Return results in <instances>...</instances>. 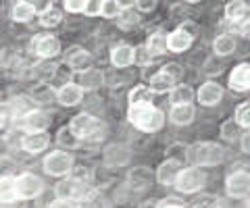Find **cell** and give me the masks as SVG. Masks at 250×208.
I'll return each instance as SVG.
<instances>
[{"mask_svg": "<svg viewBox=\"0 0 250 208\" xmlns=\"http://www.w3.org/2000/svg\"><path fill=\"white\" fill-rule=\"evenodd\" d=\"M186 156L194 167H215L225 160V150L213 142H198L188 148Z\"/></svg>", "mask_w": 250, "mask_h": 208, "instance_id": "6da1fadb", "label": "cell"}, {"mask_svg": "<svg viewBox=\"0 0 250 208\" xmlns=\"http://www.w3.org/2000/svg\"><path fill=\"white\" fill-rule=\"evenodd\" d=\"M127 117L138 129H142V132H159L163 127V123H165V114H163L159 109H154L152 104L129 106Z\"/></svg>", "mask_w": 250, "mask_h": 208, "instance_id": "7a4b0ae2", "label": "cell"}, {"mask_svg": "<svg viewBox=\"0 0 250 208\" xmlns=\"http://www.w3.org/2000/svg\"><path fill=\"white\" fill-rule=\"evenodd\" d=\"M69 129H71L73 135L80 142L82 140L83 142H98V140H103L104 132H106V127L103 125V123H100L96 117L88 114V113H82V114H77V117H73Z\"/></svg>", "mask_w": 250, "mask_h": 208, "instance_id": "3957f363", "label": "cell"}, {"mask_svg": "<svg viewBox=\"0 0 250 208\" xmlns=\"http://www.w3.org/2000/svg\"><path fill=\"white\" fill-rule=\"evenodd\" d=\"M54 194H57L59 200H65V202H80L88 191H85V183L80 177H67V179L57 183Z\"/></svg>", "mask_w": 250, "mask_h": 208, "instance_id": "277c9868", "label": "cell"}, {"mask_svg": "<svg viewBox=\"0 0 250 208\" xmlns=\"http://www.w3.org/2000/svg\"><path fill=\"white\" fill-rule=\"evenodd\" d=\"M73 169V156L65 150H54L44 158V171L52 177H62Z\"/></svg>", "mask_w": 250, "mask_h": 208, "instance_id": "5b68a950", "label": "cell"}, {"mask_svg": "<svg viewBox=\"0 0 250 208\" xmlns=\"http://www.w3.org/2000/svg\"><path fill=\"white\" fill-rule=\"evenodd\" d=\"M205 183H207V175L202 173L198 167H190V169H184V171L179 173L175 188L182 191V194H194V191L205 188Z\"/></svg>", "mask_w": 250, "mask_h": 208, "instance_id": "8992f818", "label": "cell"}, {"mask_svg": "<svg viewBox=\"0 0 250 208\" xmlns=\"http://www.w3.org/2000/svg\"><path fill=\"white\" fill-rule=\"evenodd\" d=\"M225 191L229 198H246L250 196V173L248 171H233L225 179Z\"/></svg>", "mask_w": 250, "mask_h": 208, "instance_id": "52a82bcc", "label": "cell"}, {"mask_svg": "<svg viewBox=\"0 0 250 208\" xmlns=\"http://www.w3.org/2000/svg\"><path fill=\"white\" fill-rule=\"evenodd\" d=\"M42 189H44V181L38 175L23 173V175L17 177V196H19V200H23V202L40 196Z\"/></svg>", "mask_w": 250, "mask_h": 208, "instance_id": "ba28073f", "label": "cell"}, {"mask_svg": "<svg viewBox=\"0 0 250 208\" xmlns=\"http://www.w3.org/2000/svg\"><path fill=\"white\" fill-rule=\"evenodd\" d=\"M15 125L25 129L27 133H36V132H46L50 125V114L44 113V111H31L27 114H23V117H19L17 121H15Z\"/></svg>", "mask_w": 250, "mask_h": 208, "instance_id": "9c48e42d", "label": "cell"}, {"mask_svg": "<svg viewBox=\"0 0 250 208\" xmlns=\"http://www.w3.org/2000/svg\"><path fill=\"white\" fill-rule=\"evenodd\" d=\"M152 177L154 175L148 167H144V165L134 167V169H129V173H127V188L131 191H146L152 183Z\"/></svg>", "mask_w": 250, "mask_h": 208, "instance_id": "30bf717a", "label": "cell"}, {"mask_svg": "<svg viewBox=\"0 0 250 208\" xmlns=\"http://www.w3.org/2000/svg\"><path fill=\"white\" fill-rule=\"evenodd\" d=\"M182 160L179 158H167L165 163H161L159 171H156V179L163 186H175L179 173H182Z\"/></svg>", "mask_w": 250, "mask_h": 208, "instance_id": "8fae6325", "label": "cell"}, {"mask_svg": "<svg viewBox=\"0 0 250 208\" xmlns=\"http://www.w3.org/2000/svg\"><path fill=\"white\" fill-rule=\"evenodd\" d=\"M225 17L240 27L248 25L250 23V4L244 2V0H233V2L225 4Z\"/></svg>", "mask_w": 250, "mask_h": 208, "instance_id": "7c38bea8", "label": "cell"}, {"mask_svg": "<svg viewBox=\"0 0 250 208\" xmlns=\"http://www.w3.org/2000/svg\"><path fill=\"white\" fill-rule=\"evenodd\" d=\"M50 144V137L46 132H36V133H25L21 140V146L23 150L29 152V154H40L44 152L46 148H48Z\"/></svg>", "mask_w": 250, "mask_h": 208, "instance_id": "4fadbf2b", "label": "cell"}, {"mask_svg": "<svg viewBox=\"0 0 250 208\" xmlns=\"http://www.w3.org/2000/svg\"><path fill=\"white\" fill-rule=\"evenodd\" d=\"M129 163V150L121 144H113L104 150V165L111 169H119Z\"/></svg>", "mask_w": 250, "mask_h": 208, "instance_id": "5bb4252c", "label": "cell"}, {"mask_svg": "<svg viewBox=\"0 0 250 208\" xmlns=\"http://www.w3.org/2000/svg\"><path fill=\"white\" fill-rule=\"evenodd\" d=\"M221 98H223V88L217 81H207L198 90V102L202 106H215L221 102Z\"/></svg>", "mask_w": 250, "mask_h": 208, "instance_id": "9a60e30c", "label": "cell"}, {"mask_svg": "<svg viewBox=\"0 0 250 208\" xmlns=\"http://www.w3.org/2000/svg\"><path fill=\"white\" fill-rule=\"evenodd\" d=\"M34 48H36V52H38V55H40L42 58H52V57H57L59 52H61V42H59V38L46 34V36L36 38Z\"/></svg>", "mask_w": 250, "mask_h": 208, "instance_id": "2e32d148", "label": "cell"}, {"mask_svg": "<svg viewBox=\"0 0 250 208\" xmlns=\"http://www.w3.org/2000/svg\"><path fill=\"white\" fill-rule=\"evenodd\" d=\"M192 40H194L192 34L188 32V29L179 27V29H175V32L169 34V38H167V48L171 52H186L192 46Z\"/></svg>", "mask_w": 250, "mask_h": 208, "instance_id": "e0dca14e", "label": "cell"}, {"mask_svg": "<svg viewBox=\"0 0 250 208\" xmlns=\"http://www.w3.org/2000/svg\"><path fill=\"white\" fill-rule=\"evenodd\" d=\"M229 86L236 92H246L250 90V65L242 63L229 73Z\"/></svg>", "mask_w": 250, "mask_h": 208, "instance_id": "ac0fdd59", "label": "cell"}, {"mask_svg": "<svg viewBox=\"0 0 250 208\" xmlns=\"http://www.w3.org/2000/svg\"><path fill=\"white\" fill-rule=\"evenodd\" d=\"M83 98V90L77 83H65L59 92H57V100L62 106H75L80 104Z\"/></svg>", "mask_w": 250, "mask_h": 208, "instance_id": "d6986e66", "label": "cell"}, {"mask_svg": "<svg viewBox=\"0 0 250 208\" xmlns=\"http://www.w3.org/2000/svg\"><path fill=\"white\" fill-rule=\"evenodd\" d=\"M111 60H113V65L119 67V69L129 67L136 60V50L131 48V46H127V44H119V46H115L113 48Z\"/></svg>", "mask_w": 250, "mask_h": 208, "instance_id": "ffe728a7", "label": "cell"}, {"mask_svg": "<svg viewBox=\"0 0 250 208\" xmlns=\"http://www.w3.org/2000/svg\"><path fill=\"white\" fill-rule=\"evenodd\" d=\"M175 83L177 81L173 79V77H171L167 71H163V69H161L159 73H154L150 77V86H148V88H150L152 94H165V92H171V90L175 88Z\"/></svg>", "mask_w": 250, "mask_h": 208, "instance_id": "44dd1931", "label": "cell"}, {"mask_svg": "<svg viewBox=\"0 0 250 208\" xmlns=\"http://www.w3.org/2000/svg\"><path fill=\"white\" fill-rule=\"evenodd\" d=\"M67 63L69 67H73L75 71H88V69H92V63H94V58L90 52H85L82 48H71V52H69V57H67Z\"/></svg>", "mask_w": 250, "mask_h": 208, "instance_id": "7402d4cb", "label": "cell"}, {"mask_svg": "<svg viewBox=\"0 0 250 208\" xmlns=\"http://www.w3.org/2000/svg\"><path fill=\"white\" fill-rule=\"evenodd\" d=\"M19 196H17V179L15 177H0V204H11V202H17Z\"/></svg>", "mask_w": 250, "mask_h": 208, "instance_id": "603a6c76", "label": "cell"}, {"mask_svg": "<svg viewBox=\"0 0 250 208\" xmlns=\"http://www.w3.org/2000/svg\"><path fill=\"white\" fill-rule=\"evenodd\" d=\"M194 114H196V111H194L192 104H177L171 109L169 119H171V123H175V125H190L194 121Z\"/></svg>", "mask_w": 250, "mask_h": 208, "instance_id": "cb8c5ba5", "label": "cell"}, {"mask_svg": "<svg viewBox=\"0 0 250 208\" xmlns=\"http://www.w3.org/2000/svg\"><path fill=\"white\" fill-rule=\"evenodd\" d=\"M103 79H104V75H103V71L100 69H88V71H82L80 73V86L82 90H96V88H100L103 86Z\"/></svg>", "mask_w": 250, "mask_h": 208, "instance_id": "d4e9b609", "label": "cell"}, {"mask_svg": "<svg viewBox=\"0 0 250 208\" xmlns=\"http://www.w3.org/2000/svg\"><path fill=\"white\" fill-rule=\"evenodd\" d=\"M213 50H215V55H219V57H228V55H231V52L236 50V38L229 36V34L217 36V38H215V42H213Z\"/></svg>", "mask_w": 250, "mask_h": 208, "instance_id": "484cf974", "label": "cell"}, {"mask_svg": "<svg viewBox=\"0 0 250 208\" xmlns=\"http://www.w3.org/2000/svg\"><path fill=\"white\" fill-rule=\"evenodd\" d=\"M192 100H194V90L190 86L179 83V86H175L173 90H171V102H173V106H177V104H192Z\"/></svg>", "mask_w": 250, "mask_h": 208, "instance_id": "4316f807", "label": "cell"}, {"mask_svg": "<svg viewBox=\"0 0 250 208\" xmlns=\"http://www.w3.org/2000/svg\"><path fill=\"white\" fill-rule=\"evenodd\" d=\"M61 21H62V13H61L59 6H54V4H48L40 13V23L44 27H54V25H59Z\"/></svg>", "mask_w": 250, "mask_h": 208, "instance_id": "83f0119b", "label": "cell"}, {"mask_svg": "<svg viewBox=\"0 0 250 208\" xmlns=\"http://www.w3.org/2000/svg\"><path fill=\"white\" fill-rule=\"evenodd\" d=\"M34 15H36V6L29 4V2H17V4L13 6V11H11L13 21H19V23L29 21Z\"/></svg>", "mask_w": 250, "mask_h": 208, "instance_id": "f1b7e54d", "label": "cell"}, {"mask_svg": "<svg viewBox=\"0 0 250 208\" xmlns=\"http://www.w3.org/2000/svg\"><path fill=\"white\" fill-rule=\"evenodd\" d=\"M80 208H106V198L98 191H88L80 202H77Z\"/></svg>", "mask_w": 250, "mask_h": 208, "instance_id": "f546056e", "label": "cell"}, {"mask_svg": "<svg viewBox=\"0 0 250 208\" xmlns=\"http://www.w3.org/2000/svg\"><path fill=\"white\" fill-rule=\"evenodd\" d=\"M146 50H148V55H150V57L163 55V52L167 50V38L163 36L161 32H159V34H152V36H150V40H148Z\"/></svg>", "mask_w": 250, "mask_h": 208, "instance_id": "4dcf8cb0", "label": "cell"}, {"mask_svg": "<svg viewBox=\"0 0 250 208\" xmlns=\"http://www.w3.org/2000/svg\"><path fill=\"white\" fill-rule=\"evenodd\" d=\"M150 98H152V92L148 86H138L129 92V102L131 106L136 104H150Z\"/></svg>", "mask_w": 250, "mask_h": 208, "instance_id": "1f68e13d", "label": "cell"}, {"mask_svg": "<svg viewBox=\"0 0 250 208\" xmlns=\"http://www.w3.org/2000/svg\"><path fill=\"white\" fill-rule=\"evenodd\" d=\"M233 121H236L240 127L250 129V102H242V104L238 106L236 114H233Z\"/></svg>", "mask_w": 250, "mask_h": 208, "instance_id": "d6a6232c", "label": "cell"}, {"mask_svg": "<svg viewBox=\"0 0 250 208\" xmlns=\"http://www.w3.org/2000/svg\"><path fill=\"white\" fill-rule=\"evenodd\" d=\"M11 109L15 111V117H17V119L23 117V114L31 113V111H36L29 98H15V100H13V104H11Z\"/></svg>", "mask_w": 250, "mask_h": 208, "instance_id": "836d02e7", "label": "cell"}, {"mask_svg": "<svg viewBox=\"0 0 250 208\" xmlns=\"http://www.w3.org/2000/svg\"><path fill=\"white\" fill-rule=\"evenodd\" d=\"M121 13H123V4L115 2V0H104V2H103V11H100L103 17L113 19V17H119Z\"/></svg>", "mask_w": 250, "mask_h": 208, "instance_id": "e575fe53", "label": "cell"}, {"mask_svg": "<svg viewBox=\"0 0 250 208\" xmlns=\"http://www.w3.org/2000/svg\"><path fill=\"white\" fill-rule=\"evenodd\" d=\"M238 133H240V125L233 119H229V121H225L223 125H221V137L223 140H228V142H233L238 137Z\"/></svg>", "mask_w": 250, "mask_h": 208, "instance_id": "d590c367", "label": "cell"}, {"mask_svg": "<svg viewBox=\"0 0 250 208\" xmlns=\"http://www.w3.org/2000/svg\"><path fill=\"white\" fill-rule=\"evenodd\" d=\"M59 144L62 146V148H75V146L80 144V140L73 135V132L69 127H62L59 132Z\"/></svg>", "mask_w": 250, "mask_h": 208, "instance_id": "8d00e7d4", "label": "cell"}, {"mask_svg": "<svg viewBox=\"0 0 250 208\" xmlns=\"http://www.w3.org/2000/svg\"><path fill=\"white\" fill-rule=\"evenodd\" d=\"M103 11V2H98V0H85L83 4V13L88 15V17H96Z\"/></svg>", "mask_w": 250, "mask_h": 208, "instance_id": "74e56055", "label": "cell"}, {"mask_svg": "<svg viewBox=\"0 0 250 208\" xmlns=\"http://www.w3.org/2000/svg\"><path fill=\"white\" fill-rule=\"evenodd\" d=\"M163 71H167L175 81H179V79H182V75H184L182 67H179L177 63H169V65H165V67H163Z\"/></svg>", "mask_w": 250, "mask_h": 208, "instance_id": "f35d334b", "label": "cell"}, {"mask_svg": "<svg viewBox=\"0 0 250 208\" xmlns=\"http://www.w3.org/2000/svg\"><path fill=\"white\" fill-rule=\"evenodd\" d=\"M83 4H85V0H80V2L67 0V2H65V9H67L69 13H83Z\"/></svg>", "mask_w": 250, "mask_h": 208, "instance_id": "ab89813d", "label": "cell"}, {"mask_svg": "<svg viewBox=\"0 0 250 208\" xmlns=\"http://www.w3.org/2000/svg\"><path fill=\"white\" fill-rule=\"evenodd\" d=\"M48 208H80L77 202H65V200H57V202H52Z\"/></svg>", "mask_w": 250, "mask_h": 208, "instance_id": "60d3db41", "label": "cell"}, {"mask_svg": "<svg viewBox=\"0 0 250 208\" xmlns=\"http://www.w3.org/2000/svg\"><path fill=\"white\" fill-rule=\"evenodd\" d=\"M154 6H156L154 0H140V2H138V9L140 11H152Z\"/></svg>", "mask_w": 250, "mask_h": 208, "instance_id": "b9f144b4", "label": "cell"}, {"mask_svg": "<svg viewBox=\"0 0 250 208\" xmlns=\"http://www.w3.org/2000/svg\"><path fill=\"white\" fill-rule=\"evenodd\" d=\"M196 208H217V200L215 198H205L202 202L196 204Z\"/></svg>", "mask_w": 250, "mask_h": 208, "instance_id": "7bdbcfd3", "label": "cell"}, {"mask_svg": "<svg viewBox=\"0 0 250 208\" xmlns=\"http://www.w3.org/2000/svg\"><path fill=\"white\" fill-rule=\"evenodd\" d=\"M242 150L250 154V129H248L244 135H242Z\"/></svg>", "mask_w": 250, "mask_h": 208, "instance_id": "ee69618b", "label": "cell"}, {"mask_svg": "<svg viewBox=\"0 0 250 208\" xmlns=\"http://www.w3.org/2000/svg\"><path fill=\"white\" fill-rule=\"evenodd\" d=\"M0 208H25V202L19 200V202H11V204H0Z\"/></svg>", "mask_w": 250, "mask_h": 208, "instance_id": "f6af8a7d", "label": "cell"}, {"mask_svg": "<svg viewBox=\"0 0 250 208\" xmlns=\"http://www.w3.org/2000/svg\"><path fill=\"white\" fill-rule=\"evenodd\" d=\"M4 123H6V113H4V111H0V129L4 127Z\"/></svg>", "mask_w": 250, "mask_h": 208, "instance_id": "bcb514c9", "label": "cell"}, {"mask_svg": "<svg viewBox=\"0 0 250 208\" xmlns=\"http://www.w3.org/2000/svg\"><path fill=\"white\" fill-rule=\"evenodd\" d=\"M242 32H244V36H246V38H250V23H248V25L242 27Z\"/></svg>", "mask_w": 250, "mask_h": 208, "instance_id": "7dc6e473", "label": "cell"}, {"mask_svg": "<svg viewBox=\"0 0 250 208\" xmlns=\"http://www.w3.org/2000/svg\"><path fill=\"white\" fill-rule=\"evenodd\" d=\"M161 208H184V206H179V204H167V206H161Z\"/></svg>", "mask_w": 250, "mask_h": 208, "instance_id": "c3c4849f", "label": "cell"}, {"mask_svg": "<svg viewBox=\"0 0 250 208\" xmlns=\"http://www.w3.org/2000/svg\"><path fill=\"white\" fill-rule=\"evenodd\" d=\"M154 206H156V204H154V202H146V204H144V206H142V208H154Z\"/></svg>", "mask_w": 250, "mask_h": 208, "instance_id": "681fc988", "label": "cell"}, {"mask_svg": "<svg viewBox=\"0 0 250 208\" xmlns=\"http://www.w3.org/2000/svg\"><path fill=\"white\" fill-rule=\"evenodd\" d=\"M246 208H250V200H248V202H246Z\"/></svg>", "mask_w": 250, "mask_h": 208, "instance_id": "f907efd6", "label": "cell"}, {"mask_svg": "<svg viewBox=\"0 0 250 208\" xmlns=\"http://www.w3.org/2000/svg\"><path fill=\"white\" fill-rule=\"evenodd\" d=\"M0 100H2V92H0Z\"/></svg>", "mask_w": 250, "mask_h": 208, "instance_id": "816d5d0a", "label": "cell"}]
</instances>
